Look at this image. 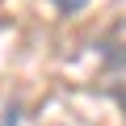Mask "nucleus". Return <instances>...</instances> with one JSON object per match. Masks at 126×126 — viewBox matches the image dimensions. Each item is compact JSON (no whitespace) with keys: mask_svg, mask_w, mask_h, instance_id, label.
I'll return each mask as SVG.
<instances>
[{"mask_svg":"<svg viewBox=\"0 0 126 126\" xmlns=\"http://www.w3.org/2000/svg\"><path fill=\"white\" fill-rule=\"evenodd\" d=\"M105 59H109V72H122L126 67V42H101Z\"/></svg>","mask_w":126,"mask_h":126,"instance_id":"obj_1","label":"nucleus"},{"mask_svg":"<svg viewBox=\"0 0 126 126\" xmlns=\"http://www.w3.org/2000/svg\"><path fill=\"white\" fill-rule=\"evenodd\" d=\"M50 4H55L63 17H76L80 9H88V4H93V0H50Z\"/></svg>","mask_w":126,"mask_h":126,"instance_id":"obj_2","label":"nucleus"},{"mask_svg":"<svg viewBox=\"0 0 126 126\" xmlns=\"http://www.w3.org/2000/svg\"><path fill=\"white\" fill-rule=\"evenodd\" d=\"M113 97H118V101H122V105H126V88H113Z\"/></svg>","mask_w":126,"mask_h":126,"instance_id":"obj_3","label":"nucleus"}]
</instances>
